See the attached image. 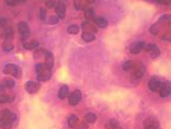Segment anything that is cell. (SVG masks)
Wrapping results in <instances>:
<instances>
[{
	"mask_svg": "<svg viewBox=\"0 0 171 129\" xmlns=\"http://www.w3.org/2000/svg\"><path fill=\"white\" fill-rule=\"evenodd\" d=\"M144 129H159V127H152V128H144Z\"/></svg>",
	"mask_w": 171,
	"mask_h": 129,
	"instance_id": "7bdbcfd3",
	"label": "cell"
},
{
	"mask_svg": "<svg viewBox=\"0 0 171 129\" xmlns=\"http://www.w3.org/2000/svg\"><path fill=\"white\" fill-rule=\"evenodd\" d=\"M44 64L50 70H52L53 66H54V57H53L52 52H50V51H46V54H44Z\"/></svg>",
	"mask_w": 171,
	"mask_h": 129,
	"instance_id": "8fae6325",
	"label": "cell"
},
{
	"mask_svg": "<svg viewBox=\"0 0 171 129\" xmlns=\"http://www.w3.org/2000/svg\"><path fill=\"white\" fill-rule=\"evenodd\" d=\"M144 41H137V43L132 44L130 46V52L132 53V54H138V53H140L142 50H144Z\"/></svg>",
	"mask_w": 171,
	"mask_h": 129,
	"instance_id": "30bf717a",
	"label": "cell"
},
{
	"mask_svg": "<svg viewBox=\"0 0 171 129\" xmlns=\"http://www.w3.org/2000/svg\"><path fill=\"white\" fill-rule=\"evenodd\" d=\"M75 128L76 129H88L89 126H88V123H86V121H78Z\"/></svg>",
	"mask_w": 171,
	"mask_h": 129,
	"instance_id": "f35d334b",
	"label": "cell"
},
{
	"mask_svg": "<svg viewBox=\"0 0 171 129\" xmlns=\"http://www.w3.org/2000/svg\"><path fill=\"white\" fill-rule=\"evenodd\" d=\"M23 48H24L25 50H35V49L39 48V41L38 40L24 41V43H23Z\"/></svg>",
	"mask_w": 171,
	"mask_h": 129,
	"instance_id": "4fadbf2b",
	"label": "cell"
},
{
	"mask_svg": "<svg viewBox=\"0 0 171 129\" xmlns=\"http://www.w3.org/2000/svg\"><path fill=\"white\" fill-rule=\"evenodd\" d=\"M46 51L43 48H37L36 51L34 53V58L35 59H40V58H44V54H46Z\"/></svg>",
	"mask_w": 171,
	"mask_h": 129,
	"instance_id": "4dcf8cb0",
	"label": "cell"
},
{
	"mask_svg": "<svg viewBox=\"0 0 171 129\" xmlns=\"http://www.w3.org/2000/svg\"><path fill=\"white\" fill-rule=\"evenodd\" d=\"M95 0H83V2H85L86 4H90V3H93Z\"/></svg>",
	"mask_w": 171,
	"mask_h": 129,
	"instance_id": "60d3db41",
	"label": "cell"
},
{
	"mask_svg": "<svg viewBox=\"0 0 171 129\" xmlns=\"http://www.w3.org/2000/svg\"><path fill=\"white\" fill-rule=\"evenodd\" d=\"M81 38H83V40L86 41V43H92V41H94L95 36H94V34H92V33L83 32V35H81Z\"/></svg>",
	"mask_w": 171,
	"mask_h": 129,
	"instance_id": "ffe728a7",
	"label": "cell"
},
{
	"mask_svg": "<svg viewBox=\"0 0 171 129\" xmlns=\"http://www.w3.org/2000/svg\"><path fill=\"white\" fill-rule=\"evenodd\" d=\"M4 33V39H8V40H12L13 37H14V32H13L12 27H6L3 30Z\"/></svg>",
	"mask_w": 171,
	"mask_h": 129,
	"instance_id": "603a6c76",
	"label": "cell"
},
{
	"mask_svg": "<svg viewBox=\"0 0 171 129\" xmlns=\"http://www.w3.org/2000/svg\"><path fill=\"white\" fill-rule=\"evenodd\" d=\"M81 28L85 30V32L92 33V34H95V33H98L97 26H95V25H93L92 22H90V21H86V22H83V24H81Z\"/></svg>",
	"mask_w": 171,
	"mask_h": 129,
	"instance_id": "7c38bea8",
	"label": "cell"
},
{
	"mask_svg": "<svg viewBox=\"0 0 171 129\" xmlns=\"http://www.w3.org/2000/svg\"><path fill=\"white\" fill-rule=\"evenodd\" d=\"M13 126V121L7 119L4 117H0V128L1 129H11Z\"/></svg>",
	"mask_w": 171,
	"mask_h": 129,
	"instance_id": "d6986e66",
	"label": "cell"
},
{
	"mask_svg": "<svg viewBox=\"0 0 171 129\" xmlns=\"http://www.w3.org/2000/svg\"><path fill=\"white\" fill-rule=\"evenodd\" d=\"M170 21V15L169 14H165V15H163V16H160V18L158 20V23L160 25H163V24H166V23H168Z\"/></svg>",
	"mask_w": 171,
	"mask_h": 129,
	"instance_id": "d590c367",
	"label": "cell"
},
{
	"mask_svg": "<svg viewBox=\"0 0 171 129\" xmlns=\"http://www.w3.org/2000/svg\"><path fill=\"white\" fill-rule=\"evenodd\" d=\"M40 88H41L40 84L37 83V81H34V80H28V81H26V84H25V90H26L29 95H35V93H37L39 90H40Z\"/></svg>",
	"mask_w": 171,
	"mask_h": 129,
	"instance_id": "5b68a950",
	"label": "cell"
},
{
	"mask_svg": "<svg viewBox=\"0 0 171 129\" xmlns=\"http://www.w3.org/2000/svg\"><path fill=\"white\" fill-rule=\"evenodd\" d=\"M35 70L37 73V80L38 81H47L51 78V74H52V70L47 67L44 63H37L35 65Z\"/></svg>",
	"mask_w": 171,
	"mask_h": 129,
	"instance_id": "6da1fadb",
	"label": "cell"
},
{
	"mask_svg": "<svg viewBox=\"0 0 171 129\" xmlns=\"http://www.w3.org/2000/svg\"><path fill=\"white\" fill-rule=\"evenodd\" d=\"M143 125H144V128L159 127V121L156 118H154V117H148V118L144 121Z\"/></svg>",
	"mask_w": 171,
	"mask_h": 129,
	"instance_id": "5bb4252c",
	"label": "cell"
},
{
	"mask_svg": "<svg viewBox=\"0 0 171 129\" xmlns=\"http://www.w3.org/2000/svg\"><path fill=\"white\" fill-rule=\"evenodd\" d=\"M149 53H151V57L153 59H156L158 58L159 55H160V49L158 48V47L156 46V44H154L153 48L149 50Z\"/></svg>",
	"mask_w": 171,
	"mask_h": 129,
	"instance_id": "f1b7e54d",
	"label": "cell"
},
{
	"mask_svg": "<svg viewBox=\"0 0 171 129\" xmlns=\"http://www.w3.org/2000/svg\"><path fill=\"white\" fill-rule=\"evenodd\" d=\"M83 16L87 21H93V18H95L94 14V10L90 7H87V8L83 10Z\"/></svg>",
	"mask_w": 171,
	"mask_h": 129,
	"instance_id": "ac0fdd59",
	"label": "cell"
},
{
	"mask_svg": "<svg viewBox=\"0 0 171 129\" xmlns=\"http://www.w3.org/2000/svg\"><path fill=\"white\" fill-rule=\"evenodd\" d=\"M93 23H94L95 25H98L101 28H105V27H107V25H108V22H107L106 18H102V16H99V18H93Z\"/></svg>",
	"mask_w": 171,
	"mask_h": 129,
	"instance_id": "2e32d148",
	"label": "cell"
},
{
	"mask_svg": "<svg viewBox=\"0 0 171 129\" xmlns=\"http://www.w3.org/2000/svg\"><path fill=\"white\" fill-rule=\"evenodd\" d=\"M160 85H161V81L155 76L152 77L148 81V88L149 90L153 91V92H157V91L159 90V88H160Z\"/></svg>",
	"mask_w": 171,
	"mask_h": 129,
	"instance_id": "9c48e42d",
	"label": "cell"
},
{
	"mask_svg": "<svg viewBox=\"0 0 171 129\" xmlns=\"http://www.w3.org/2000/svg\"><path fill=\"white\" fill-rule=\"evenodd\" d=\"M25 1H26V0H4L6 4L9 7H16L18 4L23 3V2H25Z\"/></svg>",
	"mask_w": 171,
	"mask_h": 129,
	"instance_id": "d6a6232c",
	"label": "cell"
},
{
	"mask_svg": "<svg viewBox=\"0 0 171 129\" xmlns=\"http://www.w3.org/2000/svg\"><path fill=\"white\" fill-rule=\"evenodd\" d=\"M0 26L3 27V28L8 27V20L6 18H0Z\"/></svg>",
	"mask_w": 171,
	"mask_h": 129,
	"instance_id": "ab89813d",
	"label": "cell"
},
{
	"mask_svg": "<svg viewBox=\"0 0 171 129\" xmlns=\"http://www.w3.org/2000/svg\"><path fill=\"white\" fill-rule=\"evenodd\" d=\"M133 64H134V62L133 61H131V60H128V61H126L125 63L123 64V71H131L132 70V67H133Z\"/></svg>",
	"mask_w": 171,
	"mask_h": 129,
	"instance_id": "836d02e7",
	"label": "cell"
},
{
	"mask_svg": "<svg viewBox=\"0 0 171 129\" xmlns=\"http://www.w3.org/2000/svg\"><path fill=\"white\" fill-rule=\"evenodd\" d=\"M58 22H60V18H58L57 15H51L50 18H48V21H47V23L50 25H57Z\"/></svg>",
	"mask_w": 171,
	"mask_h": 129,
	"instance_id": "e575fe53",
	"label": "cell"
},
{
	"mask_svg": "<svg viewBox=\"0 0 171 129\" xmlns=\"http://www.w3.org/2000/svg\"><path fill=\"white\" fill-rule=\"evenodd\" d=\"M79 26L78 25H76V24H72V25H69V26H67V33L68 34H71V35H76V34H78L79 33Z\"/></svg>",
	"mask_w": 171,
	"mask_h": 129,
	"instance_id": "4316f807",
	"label": "cell"
},
{
	"mask_svg": "<svg viewBox=\"0 0 171 129\" xmlns=\"http://www.w3.org/2000/svg\"><path fill=\"white\" fill-rule=\"evenodd\" d=\"M55 13L58 18H64L66 15V4L62 1L58 2L55 6Z\"/></svg>",
	"mask_w": 171,
	"mask_h": 129,
	"instance_id": "52a82bcc",
	"label": "cell"
},
{
	"mask_svg": "<svg viewBox=\"0 0 171 129\" xmlns=\"http://www.w3.org/2000/svg\"><path fill=\"white\" fill-rule=\"evenodd\" d=\"M39 18H40L41 21H44V22H46V18H47V9H44V8H40V9H39Z\"/></svg>",
	"mask_w": 171,
	"mask_h": 129,
	"instance_id": "8d00e7d4",
	"label": "cell"
},
{
	"mask_svg": "<svg viewBox=\"0 0 171 129\" xmlns=\"http://www.w3.org/2000/svg\"><path fill=\"white\" fill-rule=\"evenodd\" d=\"M4 89H6V87H4V85H3V84H0V92H3V91H4Z\"/></svg>",
	"mask_w": 171,
	"mask_h": 129,
	"instance_id": "b9f144b4",
	"label": "cell"
},
{
	"mask_svg": "<svg viewBox=\"0 0 171 129\" xmlns=\"http://www.w3.org/2000/svg\"><path fill=\"white\" fill-rule=\"evenodd\" d=\"M106 127L108 129H121L120 125H119V123L116 121V119H111L109 123L107 124Z\"/></svg>",
	"mask_w": 171,
	"mask_h": 129,
	"instance_id": "f546056e",
	"label": "cell"
},
{
	"mask_svg": "<svg viewBox=\"0 0 171 129\" xmlns=\"http://www.w3.org/2000/svg\"><path fill=\"white\" fill-rule=\"evenodd\" d=\"M2 84H3L6 88L12 89L15 85V81L13 80L12 78H10V77H6V78H3V80H2Z\"/></svg>",
	"mask_w": 171,
	"mask_h": 129,
	"instance_id": "d4e9b609",
	"label": "cell"
},
{
	"mask_svg": "<svg viewBox=\"0 0 171 129\" xmlns=\"http://www.w3.org/2000/svg\"><path fill=\"white\" fill-rule=\"evenodd\" d=\"M78 117H77V115L75 114H72L68 116V119H67V123H68V126L72 128H75L77 125V123H78Z\"/></svg>",
	"mask_w": 171,
	"mask_h": 129,
	"instance_id": "7402d4cb",
	"label": "cell"
},
{
	"mask_svg": "<svg viewBox=\"0 0 171 129\" xmlns=\"http://www.w3.org/2000/svg\"><path fill=\"white\" fill-rule=\"evenodd\" d=\"M0 117H4L7 119H10L11 121H16V114L11 112L10 110H3V111L0 112Z\"/></svg>",
	"mask_w": 171,
	"mask_h": 129,
	"instance_id": "9a60e30c",
	"label": "cell"
},
{
	"mask_svg": "<svg viewBox=\"0 0 171 129\" xmlns=\"http://www.w3.org/2000/svg\"><path fill=\"white\" fill-rule=\"evenodd\" d=\"M97 121V115L93 113H87L85 115V121L88 124H93Z\"/></svg>",
	"mask_w": 171,
	"mask_h": 129,
	"instance_id": "484cf974",
	"label": "cell"
},
{
	"mask_svg": "<svg viewBox=\"0 0 171 129\" xmlns=\"http://www.w3.org/2000/svg\"><path fill=\"white\" fill-rule=\"evenodd\" d=\"M57 6V1L55 0H46V7L47 9H53Z\"/></svg>",
	"mask_w": 171,
	"mask_h": 129,
	"instance_id": "74e56055",
	"label": "cell"
},
{
	"mask_svg": "<svg viewBox=\"0 0 171 129\" xmlns=\"http://www.w3.org/2000/svg\"><path fill=\"white\" fill-rule=\"evenodd\" d=\"M2 48H3L4 52H10V51H12L13 48H14L12 40H8V39H4L3 44H2Z\"/></svg>",
	"mask_w": 171,
	"mask_h": 129,
	"instance_id": "44dd1931",
	"label": "cell"
},
{
	"mask_svg": "<svg viewBox=\"0 0 171 129\" xmlns=\"http://www.w3.org/2000/svg\"><path fill=\"white\" fill-rule=\"evenodd\" d=\"M12 99L13 97H10L8 95H0V104H4V103H8V102H12Z\"/></svg>",
	"mask_w": 171,
	"mask_h": 129,
	"instance_id": "1f68e13d",
	"label": "cell"
},
{
	"mask_svg": "<svg viewBox=\"0 0 171 129\" xmlns=\"http://www.w3.org/2000/svg\"><path fill=\"white\" fill-rule=\"evenodd\" d=\"M160 27H161V25L159 24L158 22H157V23H155L154 25H152L151 28H149V32H151V34H152V35L156 36V35H158V34H159V30H160Z\"/></svg>",
	"mask_w": 171,
	"mask_h": 129,
	"instance_id": "83f0119b",
	"label": "cell"
},
{
	"mask_svg": "<svg viewBox=\"0 0 171 129\" xmlns=\"http://www.w3.org/2000/svg\"><path fill=\"white\" fill-rule=\"evenodd\" d=\"M68 92H69L68 86L67 85H62L61 86V88H60V90H58V99H61V100L65 99V98L68 95Z\"/></svg>",
	"mask_w": 171,
	"mask_h": 129,
	"instance_id": "e0dca14e",
	"label": "cell"
},
{
	"mask_svg": "<svg viewBox=\"0 0 171 129\" xmlns=\"http://www.w3.org/2000/svg\"><path fill=\"white\" fill-rule=\"evenodd\" d=\"M81 98H83V93H81V91L78 90V89H76V90H74L71 95H69L68 104L72 105V106H75V105H77L79 102H80Z\"/></svg>",
	"mask_w": 171,
	"mask_h": 129,
	"instance_id": "8992f818",
	"label": "cell"
},
{
	"mask_svg": "<svg viewBox=\"0 0 171 129\" xmlns=\"http://www.w3.org/2000/svg\"><path fill=\"white\" fill-rule=\"evenodd\" d=\"M18 30L21 34V36H22L23 43L26 41L27 38H28L29 35H30V28H29L28 24H27L26 22H20L18 24Z\"/></svg>",
	"mask_w": 171,
	"mask_h": 129,
	"instance_id": "277c9868",
	"label": "cell"
},
{
	"mask_svg": "<svg viewBox=\"0 0 171 129\" xmlns=\"http://www.w3.org/2000/svg\"><path fill=\"white\" fill-rule=\"evenodd\" d=\"M3 73L6 75H10V76H13L14 78H21V77H22V75H23V70L21 69L18 65L13 64V63H10V64L4 65Z\"/></svg>",
	"mask_w": 171,
	"mask_h": 129,
	"instance_id": "7a4b0ae2",
	"label": "cell"
},
{
	"mask_svg": "<svg viewBox=\"0 0 171 129\" xmlns=\"http://www.w3.org/2000/svg\"><path fill=\"white\" fill-rule=\"evenodd\" d=\"M145 74V65L142 62H137L132 67V77L134 79H140Z\"/></svg>",
	"mask_w": 171,
	"mask_h": 129,
	"instance_id": "3957f363",
	"label": "cell"
},
{
	"mask_svg": "<svg viewBox=\"0 0 171 129\" xmlns=\"http://www.w3.org/2000/svg\"><path fill=\"white\" fill-rule=\"evenodd\" d=\"M159 95L161 98H167L170 95V83L169 81H165V83H161L160 88H159Z\"/></svg>",
	"mask_w": 171,
	"mask_h": 129,
	"instance_id": "ba28073f",
	"label": "cell"
},
{
	"mask_svg": "<svg viewBox=\"0 0 171 129\" xmlns=\"http://www.w3.org/2000/svg\"><path fill=\"white\" fill-rule=\"evenodd\" d=\"M88 7V4H86L83 1L81 0H74V8L75 10L79 11V10H85V9Z\"/></svg>",
	"mask_w": 171,
	"mask_h": 129,
	"instance_id": "cb8c5ba5",
	"label": "cell"
}]
</instances>
